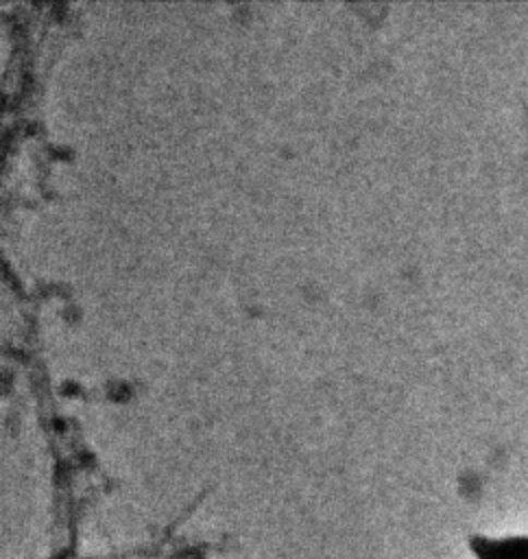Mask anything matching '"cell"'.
<instances>
[{
	"label": "cell",
	"mask_w": 528,
	"mask_h": 559,
	"mask_svg": "<svg viewBox=\"0 0 528 559\" xmlns=\"http://www.w3.org/2000/svg\"><path fill=\"white\" fill-rule=\"evenodd\" d=\"M480 559H528V539L511 537L500 542H482L478 544Z\"/></svg>",
	"instance_id": "cell-1"
}]
</instances>
